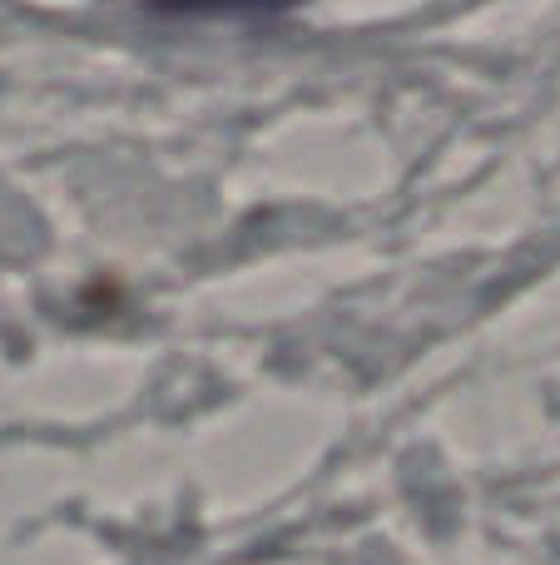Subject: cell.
Wrapping results in <instances>:
<instances>
[{
	"mask_svg": "<svg viewBox=\"0 0 560 565\" xmlns=\"http://www.w3.org/2000/svg\"><path fill=\"white\" fill-rule=\"evenodd\" d=\"M159 10H174V15H244V10H273L288 0H154Z\"/></svg>",
	"mask_w": 560,
	"mask_h": 565,
	"instance_id": "6da1fadb",
	"label": "cell"
}]
</instances>
